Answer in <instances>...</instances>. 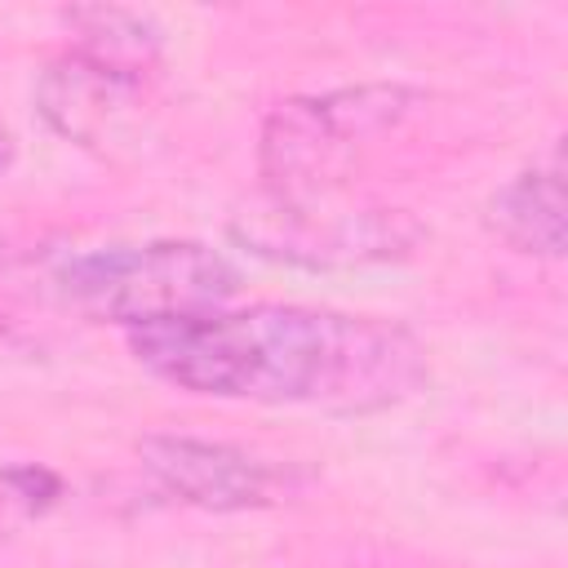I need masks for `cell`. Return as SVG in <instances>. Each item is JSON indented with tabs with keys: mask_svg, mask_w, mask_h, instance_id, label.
Listing matches in <instances>:
<instances>
[{
	"mask_svg": "<svg viewBox=\"0 0 568 568\" xmlns=\"http://www.w3.org/2000/svg\"><path fill=\"white\" fill-rule=\"evenodd\" d=\"M559 173L550 169H532L524 178H515L497 200H493V226L524 253H559Z\"/></svg>",
	"mask_w": 568,
	"mask_h": 568,
	"instance_id": "5b68a950",
	"label": "cell"
},
{
	"mask_svg": "<svg viewBox=\"0 0 568 568\" xmlns=\"http://www.w3.org/2000/svg\"><path fill=\"white\" fill-rule=\"evenodd\" d=\"M399 102H404L399 89H355V93L280 106L262 133L266 182L280 191H293V182L324 178L359 133L390 124L404 111Z\"/></svg>",
	"mask_w": 568,
	"mask_h": 568,
	"instance_id": "3957f363",
	"label": "cell"
},
{
	"mask_svg": "<svg viewBox=\"0 0 568 568\" xmlns=\"http://www.w3.org/2000/svg\"><path fill=\"white\" fill-rule=\"evenodd\" d=\"M151 475L178 497L209 510H244L262 506L275 493V470L262 457H248L231 444L186 439V435H151L138 444Z\"/></svg>",
	"mask_w": 568,
	"mask_h": 568,
	"instance_id": "277c9868",
	"label": "cell"
},
{
	"mask_svg": "<svg viewBox=\"0 0 568 568\" xmlns=\"http://www.w3.org/2000/svg\"><path fill=\"white\" fill-rule=\"evenodd\" d=\"M67 297L124 328L217 311L235 297V271L204 244H120L98 248L62 271Z\"/></svg>",
	"mask_w": 568,
	"mask_h": 568,
	"instance_id": "7a4b0ae2",
	"label": "cell"
},
{
	"mask_svg": "<svg viewBox=\"0 0 568 568\" xmlns=\"http://www.w3.org/2000/svg\"><path fill=\"white\" fill-rule=\"evenodd\" d=\"M129 351L191 395L328 413L390 408L426 382L422 346L404 328L275 302L142 324L129 328Z\"/></svg>",
	"mask_w": 568,
	"mask_h": 568,
	"instance_id": "6da1fadb",
	"label": "cell"
},
{
	"mask_svg": "<svg viewBox=\"0 0 568 568\" xmlns=\"http://www.w3.org/2000/svg\"><path fill=\"white\" fill-rule=\"evenodd\" d=\"M9 160H13V138H9V129L0 124V173L9 169Z\"/></svg>",
	"mask_w": 568,
	"mask_h": 568,
	"instance_id": "8992f818",
	"label": "cell"
}]
</instances>
